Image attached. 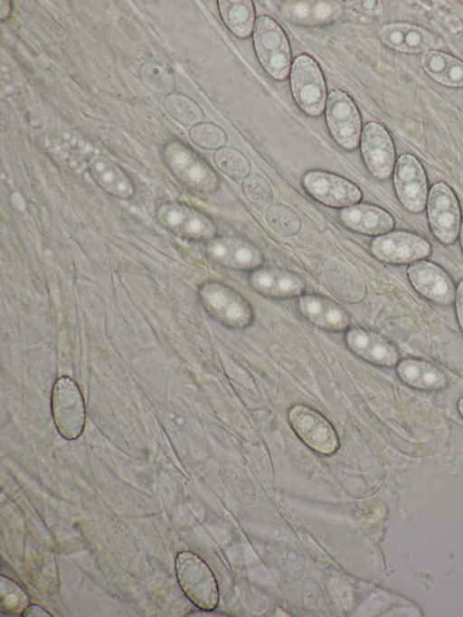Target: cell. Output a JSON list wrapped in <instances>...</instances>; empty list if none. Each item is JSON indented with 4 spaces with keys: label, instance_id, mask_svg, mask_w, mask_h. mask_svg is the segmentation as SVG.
Listing matches in <instances>:
<instances>
[{
    "label": "cell",
    "instance_id": "6da1fadb",
    "mask_svg": "<svg viewBox=\"0 0 463 617\" xmlns=\"http://www.w3.org/2000/svg\"><path fill=\"white\" fill-rule=\"evenodd\" d=\"M175 572L181 589L196 607L203 611L216 608L219 589L215 576L198 555L180 552L175 559Z\"/></svg>",
    "mask_w": 463,
    "mask_h": 617
},
{
    "label": "cell",
    "instance_id": "7a4b0ae2",
    "mask_svg": "<svg viewBox=\"0 0 463 617\" xmlns=\"http://www.w3.org/2000/svg\"><path fill=\"white\" fill-rule=\"evenodd\" d=\"M199 298L205 310L225 327L241 329L253 320L249 301L230 286L209 281L199 289Z\"/></svg>",
    "mask_w": 463,
    "mask_h": 617
},
{
    "label": "cell",
    "instance_id": "3957f363",
    "mask_svg": "<svg viewBox=\"0 0 463 617\" xmlns=\"http://www.w3.org/2000/svg\"><path fill=\"white\" fill-rule=\"evenodd\" d=\"M253 43L264 70L275 80H285L290 71V48L280 25L269 16H260L253 28Z\"/></svg>",
    "mask_w": 463,
    "mask_h": 617
},
{
    "label": "cell",
    "instance_id": "277c9868",
    "mask_svg": "<svg viewBox=\"0 0 463 617\" xmlns=\"http://www.w3.org/2000/svg\"><path fill=\"white\" fill-rule=\"evenodd\" d=\"M292 96L300 109L308 116H319L326 103V88L323 73L314 59L307 54L298 56L290 71Z\"/></svg>",
    "mask_w": 463,
    "mask_h": 617
},
{
    "label": "cell",
    "instance_id": "5b68a950",
    "mask_svg": "<svg viewBox=\"0 0 463 617\" xmlns=\"http://www.w3.org/2000/svg\"><path fill=\"white\" fill-rule=\"evenodd\" d=\"M164 159L173 175L184 185L202 193H211L219 185L208 163L190 147L171 142L164 149Z\"/></svg>",
    "mask_w": 463,
    "mask_h": 617
},
{
    "label": "cell",
    "instance_id": "8992f818",
    "mask_svg": "<svg viewBox=\"0 0 463 617\" xmlns=\"http://www.w3.org/2000/svg\"><path fill=\"white\" fill-rule=\"evenodd\" d=\"M52 412L55 426L67 440L77 439L84 429L85 405L79 386L68 376L59 378L52 393Z\"/></svg>",
    "mask_w": 463,
    "mask_h": 617
},
{
    "label": "cell",
    "instance_id": "52a82bcc",
    "mask_svg": "<svg viewBox=\"0 0 463 617\" xmlns=\"http://www.w3.org/2000/svg\"><path fill=\"white\" fill-rule=\"evenodd\" d=\"M426 205L432 234L441 243H453L459 235L462 222L459 204L452 189L442 182L433 185Z\"/></svg>",
    "mask_w": 463,
    "mask_h": 617
},
{
    "label": "cell",
    "instance_id": "ba28073f",
    "mask_svg": "<svg viewBox=\"0 0 463 617\" xmlns=\"http://www.w3.org/2000/svg\"><path fill=\"white\" fill-rule=\"evenodd\" d=\"M288 418L295 433L313 451L329 455L338 449L336 431L317 410L304 404H295L289 408Z\"/></svg>",
    "mask_w": 463,
    "mask_h": 617
},
{
    "label": "cell",
    "instance_id": "9c48e42d",
    "mask_svg": "<svg viewBox=\"0 0 463 617\" xmlns=\"http://www.w3.org/2000/svg\"><path fill=\"white\" fill-rule=\"evenodd\" d=\"M158 222L166 230L188 241H210L215 237L214 223L203 212L184 204L167 202L156 211Z\"/></svg>",
    "mask_w": 463,
    "mask_h": 617
},
{
    "label": "cell",
    "instance_id": "30bf717a",
    "mask_svg": "<svg viewBox=\"0 0 463 617\" xmlns=\"http://www.w3.org/2000/svg\"><path fill=\"white\" fill-rule=\"evenodd\" d=\"M326 120L335 141L354 150L361 138V117L353 100L344 91L333 90L326 99Z\"/></svg>",
    "mask_w": 463,
    "mask_h": 617
},
{
    "label": "cell",
    "instance_id": "8fae6325",
    "mask_svg": "<svg viewBox=\"0 0 463 617\" xmlns=\"http://www.w3.org/2000/svg\"><path fill=\"white\" fill-rule=\"evenodd\" d=\"M370 249L372 254L381 261L404 264L426 258L431 252V245L415 233L394 231L376 236Z\"/></svg>",
    "mask_w": 463,
    "mask_h": 617
},
{
    "label": "cell",
    "instance_id": "7c38bea8",
    "mask_svg": "<svg viewBox=\"0 0 463 617\" xmlns=\"http://www.w3.org/2000/svg\"><path fill=\"white\" fill-rule=\"evenodd\" d=\"M393 184L401 204L411 213L424 210L428 200V181L420 161L411 154L402 155L393 170Z\"/></svg>",
    "mask_w": 463,
    "mask_h": 617
},
{
    "label": "cell",
    "instance_id": "4fadbf2b",
    "mask_svg": "<svg viewBox=\"0 0 463 617\" xmlns=\"http://www.w3.org/2000/svg\"><path fill=\"white\" fill-rule=\"evenodd\" d=\"M302 185L315 200L335 208L356 204L363 196L361 190L349 180L324 171L307 172Z\"/></svg>",
    "mask_w": 463,
    "mask_h": 617
},
{
    "label": "cell",
    "instance_id": "5bb4252c",
    "mask_svg": "<svg viewBox=\"0 0 463 617\" xmlns=\"http://www.w3.org/2000/svg\"><path fill=\"white\" fill-rule=\"evenodd\" d=\"M411 286L424 298L439 305L455 301L456 289L449 273L438 264L419 260L407 269Z\"/></svg>",
    "mask_w": 463,
    "mask_h": 617
},
{
    "label": "cell",
    "instance_id": "9a60e30c",
    "mask_svg": "<svg viewBox=\"0 0 463 617\" xmlns=\"http://www.w3.org/2000/svg\"><path fill=\"white\" fill-rule=\"evenodd\" d=\"M361 151L370 173L380 180L388 179L395 167V149L387 130L376 122L365 125L361 134Z\"/></svg>",
    "mask_w": 463,
    "mask_h": 617
},
{
    "label": "cell",
    "instance_id": "2e32d148",
    "mask_svg": "<svg viewBox=\"0 0 463 617\" xmlns=\"http://www.w3.org/2000/svg\"><path fill=\"white\" fill-rule=\"evenodd\" d=\"M205 251L212 260L233 270H257L264 261L254 244L236 237H214L207 242Z\"/></svg>",
    "mask_w": 463,
    "mask_h": 617
},
{
    "label": "cell",
    "instance_id": "e0dca14e",
    "mask_svg": "<svg viewBox=\"0 0 463 617\" xmlns=\"http://www.w3.org/2000/svg\"><path fill=\"white\" fill-rule=\"evenodd\" d=\"M301 315L314 326L330 332H342L350 326V316L334 300L318 295H301L298 302Z\"/></svg>",
    "mask_w": 463,
    "mask_h": 617
},
{
    "label": "cell",
    "instance_id": "ac0fdd59",
    "mask_svg": "<svg viewBox=\"0 0 463 617\" xmlns=\"http://www.w3.org/2000/svg\"><path fill=\"white\" fill-rule=\"evenodd\" d=\"M250 286L260 294L272 299L299 297L306 289L298 274L279 268H259L250 277Z\"/></svg>",
    "mask_w": 463,
    "mask_h": 617
},
{
    "label": "cell",
    "instance_id": "d6986e66",
    "mask_svg": "<svg viewBox=\"0 0 463 617\" xmlns=\"http://www.w3.org/2000/svg\"><path fill=\"white\" fill-rule=\"evenodd\" d=\"M345 340L353 353L369 363L383 366H392L398 363L396 347L376 333L354 327L347 330Z\"/></svg>",
    "mask_w": 463,
    "mask_h": 617
},
{
    "label": "cell",
    "instance_id": "ffe728a7",
    "mask_svg": "<svg viewBox=\"0 0 463 617\" xmlns=\"http://www.w3.org/2000/svg\"><path fill=\"white\" fill-rule=\"evenodd\" d=\"M339 218L348 229L367 235L379 236L387 233L395 225L394 218L387 211L368 204H356L343 208Z\"/></svg>",
    "mask_w": 463,
    "mask_h": 617
},
{
    "label": "cell",
    "instance_id": "44dd1931",
    "mask_svg": "<svg viewBox=\"0 0 463 617\" xmlns=\"http://www.w3.org/2000/svg\"><path fill=\"white\" fill-rule=\"evenodd\" d=\"M89 172L98 186L116 198L128 200L135 195V185L129 176L107 157H93L89 163Z\"/></svg>",
    "mask_w": 463,
    "mask_h": 617
},
{
    "label": "cell",
    "instance_id": "7402d4cb",
    "mask_svg": "<svg viewBox=\"0 0 463 617\" xmlns=\"http://www.w3.org/2000/svg\"><path fill=\"white\" fill-rule=\"evenodd\" d=\"M282 14L291 22L307 26L331 24L342 14V5L335 1H287Z\"/></svg>",
    "mask_w": 463,
    "mask_h": 617
},
{
    "label": "cell",
    "instance_id": "603a6c76",
    "mask_svg": "<svg viewBox=\"0 0 463 617\" xmlns=\"http://www.w3.org/2000/svg\"><path fill=\"white\" fill-rule=\"evenodd\" d=\"M379 37L387 46L410 53L427 52L437 44L436 38L421 27L405 24L383 26Z\"/></svg>",
    "mask_w": 463,
    "mask_h": 617
},
{
    "label": "cell",
    "instance_id": "cb8c5ba5",
    "mask_svg": "<svg viewBox=\"0 0 463 617\" xmlns=\"http://www.w3.org/2000/svg\"><path fill=\"white\" fill-rule=\"evenodd\" d=\"M397 375L406 384L420 390H439L447 384L445 374L438 366L420 359L400 361Z\"/></svg>",
    "mask_w": 463,
    "mask_h": 617
},
{
    "label": "cell",
    "instance_id": "d4e9b609",
    "mask_svg": "<svg viewBox=\"0 0 463 617\" xmlns=\"http://www.w3.org/2000/svg\"><path fill=\"white\" fill-rule=\"evenodd\" d=\"M425 72L436 81L449 87H463V62L438 51H427L420 58Z\"/></svg>",
    "mask_w": 463,
    "mask_h": 617
},
{
    "label": "cell",
    "instance_id": "484cf974",
    "mask_svg": "<svg viewBox=\"0 0 463 617\" xmlns=\"http://www.w3.org/2000/svg\"><path fill=\"white\" fill-rule=\"evenodd\" d=\"M222 21L230 31L240 38H247L254 28V6L250 0L219 1Z\"/></svg>",
    "mask_w": 463,
    "mask_h": 617
},
{
    "label": "cell",
    "instance_id": "4316f807",
    "mask_svg": "<svg viewBox=\"0 0 463 617\" xmlns=\"http://www.w3.org/2000/svg\"><path fill=\"white\" fill-rule=\"evenodd\" d=\"M164 106L168 115L183 126H194L203 121L204 113L192 98L173 92L166 96Z\"/></svg>",
    "mask_w": 463,
    "mask_h": 617
},
{
    "label": "cell",
    "instance_id": "83f0119b",
    "mask_svg": "<svg viewBox=\"0 0 463 617\" xmlns=\"http://www.w3.org/2000/svg\"><path fill=\"white\" fill-rule=\"evenodd\" d=\"M273 554L279 571L290 579H298L305 572L306 562L300 548L288 540L273 543Z\"/></svg>",
    "mask_w": 463,
    "mask_h": 617
},
{
    "label": "cell",
    "instance_id": "f1b7e54d",
    "mask_svg": "<svg viewBox=\"0 0 463 617\" xmlns=\"http://www.w3.org/2000/svg\"><path fill=\"white\" fill-rule=\"evenodd\" d=\"M138 74L144 86L153 94L166 97L175 90V79L173 72L160 63H144Z\"/></svg>",
    "mask_w": 463,
    "mask_h": 617
},
{
    "label": "cell",
    "instance_id": "f546056e",
    "mask_svg": "<svg viewBox=\"0 0 463 617\" xmlns=\"http://www.w3.org/2000/svg\"><path fill=\"white\" fill-rule=\"evenodd\" d=\"M216 166L232 179H241L248 176L250 163L240 150L232 147H221L213 155Z\"/></svg>",
    "mask_w": 463,
    "mask_h": 617
},
{
    "label": "cell",
    "instance_id": "4dcf8cb0",
    "mask_svg": "<svg viewBox=\"0 0 463 617\" xmlns=\"http://www.w3.org/2000/svg\"><path fill=\"white\" fill-rule=\"evenodd\" d=\"M188 137L194 145L204 149L221 148L227 140L224 130L211 122H200L191 127Z\"/></svg>",
    "mask_w": 463,
    "mask_h": 617
},
{
    "label": "cell",
    "instance_id": "1f68e13d",
    "mask_svg": "<svg viewBox=\"0 0 463 617\" xmlns=\"http://www.w3.org/2000/svg\"><path fill=\"white\" fill-rule=\"evenodd\" d=\"M266 218L275 231L284 235L296 234L301 227L298 214L281 204L269 206L267 210Z\"/></svg>",
    "mask_w": 463,
    "mask_h": 617
},
{
    "label": "cell",
    "instance_id": "d6a6232c",
    "mask_svg": "<svg viewBox=\"0 0 463 617\" xmlns=\"http://www.w3.org/2000/svg\"><path fill=\"white\" fill-rule=\"evenodd\" d=\"M29 605L26 593L9 578L1 576V610L3 613L20 614Z\"/></svg>",
    "mask_w": 463,
    "mask_h": 617
},
{
    "label": "cell",
    "instance_id": "836d02e7",
    "mask_svg": "<svg viewBox=\"0 0 463 617\" xmlns=\"http://www.w3.org/2000/svg\"><path fill=\"white\" fill-rule=\"evenodd\" d=\"M223 480L230 494L241 504L249 506L255 501V486L247 476L229 470L224 474Z\"/></svg>",
    "mask_w": 463,
    "mask_h": 617
},
{
    "label": "cell",
    "instance_id": "e575fe53",
    "mask_svg": "<svg viewBox=\"0 0 463 617\" xmlns=\"http://www.w3.org/2000/svg\"><path fill=\"white\" fill-rule=\"evenodd\" d=\"M302 601L305 609L314 615L329 616L330 610L319 583L307 578L302 587Z\"/></svg>",
    "mask_w": 463,
    "mask_h": 617
},
{
    "label": "cell",
    "instance_id": "d590c367",
    "mask_svg": "<svg viewBox=\"0 0 463 617\" xmlns=\"http://www.w3.org/2000/svg\"><path fill=\"white\" fill-rule=\"evenodd\" d=\"M241 189L247 199L256 206L271 203L273 193L269 183L260 175H250L244 178Z\"/></svg>",
    "mask_w": 463,
    "mask_h": 617
},
{
    "label": "cell",
    "instance_id": "8d00e7d4",
    "mask_svg": "<svg viewBox=\"0 0 463 617\" xmlns=\"http://www.w3.org/2000/svg\"><path fill=\"white\" fill-rule=\"evenodd\" d=\"M354 11L366 16H377L383 11V3L380 1H351L347 2Z\"/></svg>",
    "mask_w": 463,
    "mask_h": 617
},
{
    "label": "cell",
    "instance_id": "74e56055",
    "mask_svg": "<svg viewBox=\"0 0 463 617\" xmlns=\"http://www.w3.org/2000/svg\"><path fill=\"white\" fill-rule=\"evenodd\" d=\"M455 306L458 322L463 332V280L458 283L456 290Z\"/></svg>",
    "mask_w": 463,
    "mask_h": 617
},
{
    "label": "cell",
    "instance_id": "f35d334b",
    "mask_svg": "<svg viewBox=\"0 0 463 617\" xmlns=\"http://www.w3.org/2000/svg\"><path fill=\"white\" fill-rule=\"evenodd\" d=\"M24 616H30V617H50L52 616L46 610L43 608L38 606V605H28L27 608L24 610Z\"/></svg>",
    "mask_w": 463,
    "mask_h": 617
},
{
    "label": "cell",
    "instance_id": "ab89813d",
    "mask_svg": "<svg viewBox=\"0 0 463 617\" xmlns=\"http://www.w3.org/2000/svg\"><path fill=\"white\" fill-rule=\"evenodd\" d=\"M458 236H459L460 245H461L462 252H463V221H462V223H461V226H460V231H459V235H458Z\"/></svg>",
    "mask_w": 463,
    "mask_h": 617
},
{
    "label": "cell",
    "instance_id": "60d3db41",
    "mask_svg": "<svg viewBox=\"0 0 463 617\" xmlns=\"http://www.w3.org/2000/svg\"><path fill=\"white\" fill-rule=\"evenodd\" d=\"M458 412H459L460 415L463 417V398H461V399L458 401Z\"/></svg>",
    "mask_w": 463,
    "mask_h": 617
}]
</instances>
